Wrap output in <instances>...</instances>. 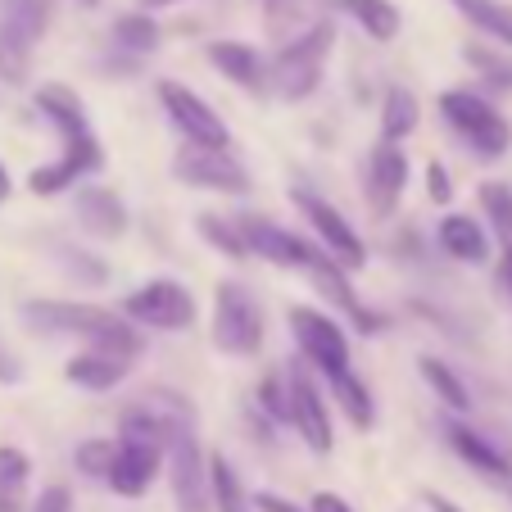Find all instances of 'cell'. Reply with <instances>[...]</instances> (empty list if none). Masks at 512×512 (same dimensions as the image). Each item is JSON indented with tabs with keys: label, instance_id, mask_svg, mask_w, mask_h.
<instances>
[{
	"label": "cell",
	"instance_id": "cell-1",
	"mask_svg": "<svg viewBox=\"0 0 512 512\" xmlns=\"http://www.w3.org/2000/svg\"><path fill=\"white\" fill-rule=\"evenodd\" d=\"M145 408L159 417L168 435V476H173L177 512H213L209 508V467H204L200 431H195V408L186 395L173 390H150L141 395Z\"/></svg>",
	"mask_w": 512,
	"mask_h": 512
},
{
	"label": "cell",
	"instance_id": "cell-2",
	"mask_svg": "<svg viewBox=\"0 0 512 512\" xmlns=\"http://www.w3.org/2000/svg\"><path fill=\"white\" fill-rule=\"evenodd\" d=\"M23 322L32 331H46V336H73L87 349L100 354H114L123 363H132L145 349L141 331L132 322H123L118 313L100 309V304H68V300H32L23 304Z\"/></svg>",
	"mask_w": 512,
	"mask_h": 512
},
{
	"label": "cell",
	"instance_id": "cell-3",
	"mask_svg": "<svg viewBox=\"0 0 512 512\" xmlns=\"http://www.w3.org/2000/svg\"><path fill=\"white\" fill-rule=\"evenodd\" d=\"M118 454H114V467H109L105 481L114 485V494H127V499H136V494L150 490V481L159 476V467H164L168 458V435L164 426H159V417L150 413L145 404L127 408L123 422H118Z\"/></svg>",
	"mask_w": 512,
	"mask_h": 512
},
{
	"label": "cell",
	"instance_id": "cell-4",
	"mask_svg": "<svg viewBox=\"0 0 512 512\" xmlns=\"http://www.w3.org/2000/svg\"><path fill=\"white\" fill-rule=\"evenodd\" d=\"M331 46H336V23L322 19L309 32L281 41V50L268 64V91H277L281 100H309L322 87V64H327Z\"/></svg>",
	"mask_w": 512,
	"mask_h": 512
},
{
	"label": "cell",
	"instance_id": "cell-5",
	"mask_svg": "<svg viewBox=\"0 0 512 512\" xmlns=\"http://www.w3.org/2000/svg\"><path fill=\"white\" fill-rule=\"evenodd\" d=\"M50 0H0V78L10 87H23L32 73V50L46 37Z\"/></svg>",
	"mask_w": 512,
	"mask_h": 512
},
{
	"label": "cell",
	"instance_id": "cell-6",
	"mask_svg": "<svg viewBox=\"0 0 512 512\" xmlns=\"http://www.w3.org/2000/svg\"><path fill=\"white\" fill-rule=\"evenodd\" d=\"M440 114L458 132V141L472 150L476 159H503L512 145V123L476 91H445L440 96Z\"/></svg>",
	"mask_w": 512,
	"mask_h": 512
},
{
	"label": "cell",
	"instance_id": "cell-7",
	"mask_svg": "<svg viewBox=\"0 0 512 512\" xmlns=\"http://www.w3.org/2000/svg\"><path fill=\"white\" fill-rule=\"evenodd\" d=\"M213 345L236 358L259 354L263 345V309L241 281H223L213 295Z\"/></svg>",
	"mask_w": 512,
	"mask_h": 512
},
{
	"label": "cell",
	"instance_id": "cell-8",
	"mask_svg": "<svg viewBox=\"0 0 512 512\" xmlns=\"http://www.w3.org/2000/svg\"><path fill=\"white\" fill-rule=\"evenodd\" d=\"M286 318H290V336H295V345H300L304 363H313L322 377H340V372H349V340H345V331L336 327V318L309 309V304H295Z\"/></svg>",
	"mask_w": 512,
	"mask_h": 512
},
{
	"label": "cell",
	"instance_id": "cell-9",
	"mask_svg": "<svg viewBox=\"0 0 512 512\" xmlns=\"http://www.w3.org/2000/svg\"><path fill=\"white\" fill-rule=\"evenodd\" d=\"M123 313L136 322V327L182 331V327L195 322V300H191V290H186L182 281L155 277V281H145V286H136L132 295H127Z\"/></svg>",
	"mask_w": 512,
	"mask_h": 512
},
{
	"label": "cell",
	"instance_id": "cell-10",
	"mask_svg": "<svg viewBox=\"0 0 512 512\" xmlns=\"http://www.w3.org/2000/svg\"><path fill=\"white\" fill-rule=\"evenodd\" d=\"M290 200H295V209H300L304 218L313 223V232L322 236V250H327L340 268L354 272V268H363V263H368V245L358 241V232L345 223V213H340L336 204H327L322 195L304 191V186H290Z\"/></svg>",
	"mask_w": 512,
	"mask_h": 512
},
{
	"label": "cell",
	"instance_id": "cell-11",
	"mask_svg": "<svg viewBox=\"0 0 512 512\" xmlns=\"http://www.w3.org/2000/svg\"><path fill=\"white\" fill-rule=\"evenodd\" d=\"M173 177L182 186H200V191H223L245 195L250 191V173L236 155L227 150H209V145H182L173 155Z\"/></svg>",
	"mask_w": 512,
	"mask_h": 512
},
{
	"label": "cell",
	"instance_id": "cell-12",
	"mask_svg": "<svg viewBox=\"0 0 512 512\" xmlns=\"http://www.w3.org/2000/svg\"><path fill=\"white\" fill-rule=\"evenodd\" d=\"M159 105L168 109L173 127L186 136V145H209V150H227V141H232L227 123L218 118V109H213L204 96H195L191 87H182V82H159Z\"/></svg>",
	"mask_w": 512,
	"mask_h": 512
},
{
	"label": "cell",
	"instance_id": "cell-13",
	"mask_svg": "<svg viewBox=\"0 0 512 512\" xmlns=\"http://www.w3.org/2000/svg\"><path fill=\"white\" fill-rule=\"evenodd\" d=\"M286 390H290V426L300 431V440L313 454H331L336 435H331L327 399H322L318 381H313V372L304 363H290L286 368Z\"/></svg>",
	"mask_w": 512,
	"mask_h": 512
},
{
	"label": "cell",
	"instance_id": "cell-14",
	"mask_svg": "<svg viewBox=\"0 0 512 512\" xmlns=\"http://www.w3.org/2000/svg\"><path fill=\"white\" fill-rule=\"evenodd\" d=\"M236 232H241L245 250L259 254V259H268V263H277V268H300L304 272L313 254L322 250V245L300 241L295 232L268 223V218H259V213H241V218H236Z\"/></svg>",
	"mask_w": 512,
	"mask_h": 512
},
{
	"label": "cell",
	"instance_id": "cell-15",
	"mask_svg": "<svg viewBox=\"0 0 512 512\" xmlns=\"http://www.w3.org/2000/svg\"><path fill=\"white\" fill-rule=\"evenodd\" d=\"M100 164H105V155H100V141H96V136L64 141V155H59L55 164L32 168V173H28V191L32 195H59V191H68L73 182H82L87 173H96Z\"/></svg>",
	"mask_w": 512,
	"mask_h": 512
},
{
	"label": "cell",
	"instance_id": "cell-16",
	"mask_svg": "<svg viewBox=\"0 0 512 512\" xmlns=\"http://www.w3.org/2000/svg\"><path fill=\"white\" fill-rule=\"evenodd\" d=\"M404 186H408V155L399 150V145L381 141L368 155V182H363L368 209L377 213V218H390L395 204H399V195H404Z\"/></svg>",
	"mask_w": 512,
	"mask_h": 512
},
{
	"label": "cell",
	"instance_id": "cell-17",
	"mask_svg": "<svg viewBox=\"0 0 512 512\" xmlns=\"http://www.w3.org/2000/svg\"><path fill=\"white\" fill-rule=\"evenodd\" d=\"M445 440H449V449H454V454L463 458L476 476H481V481H490V485H499V490L512 494V463L490 445V440H485L481 431H472V426H463V422H449Z\"/></svg>",
	"mask_w": 512,
	"mask_h": 512
},
{
	"label": "cell",
	"instance_id": "cell-18",
	"mask_svg": "<svg viewBox=\"0 0 512 512\" xmlns=\"http://www.w3.org/2000/svg\"><path fill=\"white\" fill-rule=\"evenodd\" d=\"M204 55H209V64L218 68L227 82H236L241 91H254V96L268 91V59H263L254 46H245V41H209Z\"/></svg>",
	"mask_w": 512,
	"mask_h": 512
},
{
	"label": "cell",
	"instance_id": "cell-19",
	"mask_svg": "<svg viewBox=\"0 0 512 512\" xmlns=\"http://www.w3.org/2000/svg\"><path fill=\"white\" fill-rule=\"evenodd\" d=\"M37 109H41V118L64 136V141H82V136H91L82 96L73 87H64V82H46V87L37 91Z\"/></svg>",
	"mask_w": 512,
	"mask_h": 512
},
{
	"label": "cell",
	"instance_id": "cell-20",
	"mask_svg": "<svg viewBox=\"0 0 512 512\" xmlns=\"http://www.w3.org/2000/svg\"><path fill=\"white\" fill-rule=\"evenodd\" d=\"M78 223L87 227L91 236L114 241V236L127 232V209H123V200H118L109 186H82L78 191Z\"/></svg>",
	"mask_w": 512,
	"mask_h": 512
},
{
	"label": "cell",
	"instance_id": "cell-21",
	"mask_svg": "<svg viewBox=\"0 0 512 512\" xmlns=\"http://www.w3.org/2000/svg\"><path fill=\"white\" fill-rule=\"evenodd\" d=\"M327 5L331 0H263V28H268V37L290 41L327 19Z\"/></svg>",
	"mask_w": 512,
	"mask_h": 512
},
{
	"label": "cell",
	"instance_id": "cell-22",
	"mask_svg": "<svg viewBox=\"0 0 512 512\" xmlns=\"http://www.w3.org/2000/svg\"><path fill=\"white\" fill-rule=\"evenodd\" d=\"M440 250L458 263H485L490 259V241H485V227L476 223L472 213H445L440 218Z\"/></svg>",
	"mask_w": 512,
	"mask_h": 512
},
{
	"label": "cell",
	"instance_id": "cell-23",
	"mask_svg": "<svg viewBox=\"0 0 512 512\" xmlns=\"http://www.w3.org/2000/svg\"><path fill=\"white\" fill-rule=\"evenodd\" d=\"M127 372H132V363H123L114 354H100V349H82V354H73L64 363V377L87 390H114Z\"/></svg>",
	"mask_w": 512,
	"mask_h": 512
},
{
	"label": "cell",
	"instance_id": "cell-24",
	"mask_svg": "<svg viewBox=\"0 0 512 512\" xmlns=\"http://www.w3.org/2000/svg\"><path fill=\"white\" fill-rule=\"evenodd\" d=\"M417 123H422V105H417L413 91L386 87V96H381V141H404V136L417 132Z\"/></svg>",
	"mask_w": 512,
	"mask_h": 512
},
{
	"label": "cell",
	"instance_id": "cell-25",
	"mask_svg": "<svg viewBox=\"0 0 512 512\" xmlns=\"http://www.w3.org/2000/svg\"><path fill=\"white\" fill-rule=\"evenodd\" d=\"M204 467H209V508L213 512H254L241 476H236V467L227 463L223 454L204 458Z\"/></svg>",
	"mask_w": 512,
	"mask_h": 512
},
{
	"label": "cell",
	"instance_id": "cell-26",
	"mask_svg": "<svg viewBox=\"0 0 512 512\" xmlns=\"http://www.w3.org/2000/svg\"><path fill=\"white\" fill-rule=\"evenodd\" d=\"M331 5H336V10H345L372 41H395L399 37V23H404L390 0H331Z\"/></svg>",
	"mask_w": 512,
	"mask_h": 512
},
{
	"label": "cell",
	"instance_id": "cell-27",
	"mask_svg": "<svg viewBox=\"0 0 512 512\" xmlns=\"http://www.w3.org/2000/svg\"><path fill=\"white\" fill-rule=\"evenodd\" d=\"M417 372H422V381L435 390V399L445 408H454V413H472V395H467V386L458 381V372L449 368V363H440L435 354H422L417 358Z\"/></svg>",
	"mask_w": 512,
	"mask_h": 512
},
{
	"label": "cell",
	"instance_id": "cell-28",
	"mask_svg": "<svg viewBox=\"0 0 512 512\" xmlns=\"http://www.w3.org/2000/svg\"><path fill=\"white\" fill-rule=\"evenodd\" d=\"M449 5L463 19H472L485 37H494L499 46L512 50V5H503V0H449Z\"/></svg>",
	"mask_w": 512,
	"mask_h": 512
},
{
	"label": "cell",
	"instance_id": "cell-29",
	"mask_svg": "<svg viewBox=\"0 0 512 512\" xmlns=\"http://www.w3.org/2000/svg\"><path fill=\"white\" fill-rule=\"evenodd\" d=\"M331 395H336V404L345 408V417L358 426V431H372V422H377V404H372V390L363 386L354 372L331 377Z\"/></svg>",
	"mask_w": 512,
	"mask_h": 512
},
{
	"label": "cell",
	"instance_id": "cell-30",
	"mask_svg": "<svg viewBox=\"0 0 512 512\" xmlns=\"http://www.w3.org/2000/svg\"><path fill=\"white\" fill-rule=\"evenodd\" d=\"M481 209L490 232L499 236V259H512V186L485 182L481 186Z\"/></svg>",
	"mask_w": 512,
	"mask_h": 512
},
{
	"label": "cell",
	"instance_id": "cell-31",
	"mask_svg": "<svg viewBox=\"0 0 512 512\" xmlns=\"http://www.w3.org/2000/svg\"><path fill=\"white\" fill-rule=\"evenodd\" d=\"M114 46L132 50V55H150V50L159 46V23L150 19V14H123V19L114 23Z\"/></svg>",
	"mask_w": 512,
	"mask_h": 512
},
{
	"label": "cell",
	"instance_id": "cell-32",
	"mask_svg": "<svg viewBox=\"0 0 512 512\" xmlns=\"http://www.w3.org/2000/svg\"><path fill=\"white\" fill-rule=\"evenodd\" d=\"M195 227H200V236L213 245V250H223L227 259H250V250H245V241H241V232H236V218L227 223V218H218V213H200L195 218Z\"/></svg>",
	"mask_w": 512,
	"mask_h": 512
},
{
	"label": "cell",
	"instance_id": "cell-33",
	"mask_svg": "<svg viewBox=\"0 0 512 512\" xmlns=\"http://www.w3.org/2000/svg\"><path fill=\"white\" fill-rule=\"evenodd\" d=\"M259 413L272 417V422H290V390H286V372H272L259 386Z\"/></svg>",
	"mask_w": 512,
	"mask_h": 512
},
{
	"label": "cell",
	"instance_id": "cell-34",
	"mask_svg": "<svg viewBox=\"0 0 512 512\" xmlns=\"http://www.w3.org/2000/svg\"><path fill=\"white\" fill-rule=\"evenodd\" d=\"M114 454H118L114 440H87V445H78L73 463H78V472H87V476H96V481H105L109 467H114Z\"/></svg>",
	"mask_w": 512,
	"mask_h": 512
},
{
	"label": "cell",
	"instance_id": "cell-35",
	"mask_svg": "<svg viewBox=\"0 0 512 512\" xmlns=\"http://www.w3.org/2000/svg\"><path fill=\"white\" fill-rule=\"evenodd\" d=\"M28 472H32V463L23 449L0 445V494H19L23 481H28Z\"/></svg>",
	"mask_w": 512,
	"mask_h": 512
},
{
	"label": "cell",
	"instance_id": "cell-36",
	"mask_svg": "<svg viewBox=\"0 0 512 512\" xmlns=\"http://www.w3.org/2000/svg\"><path fill=\"white\" fill-rule=\"evenodd\" d=\"M463 55H467V64H472V68H481L494 87L512 91V64H508V59H499L494 50H485V46H467Z\"/></svg>",
	"mask_w": 512,
	"mask_h": 512
},
{
	"label": "cell",
	"instance_id": "cell-37",
	"mask_svg": "<svg viewBox=\"0 0 512 512\" xmlns=\"http://www.w3.org/2000/svg\"><path fill=\"white\" fill-rule=\"evenodd\" d=\"M426 195H431L435 204H454V182H449V168L440 164V159L426 164Z\"/></svg>",
	"mask_w": 512,
	"mask_h": 512
},
{
	"label": "cell",
	"instance_id": "cell-38",
	"mask_svg": "<svg viewBox=\"0 0 512 512\" xmlns=\"http://www.w3.org/2000/svg\"><path fill=\"white\" fill-rule=\"evenodd\" d=\"M32 512H73V494H68V485H50V490H41V499L32 503Z\"/></svg>",
	"mask_w": 512,
	"mask_h": 512
},
{
	"label": "cell",
	"instance_id": "cell-39",
	"mask_svg": "<svg viewBox=\"0 0 512 512\" xmlns=\"http://www.w3.org/2000/svg\"><path fill=\"white\" fill-rule=\"evenodd\" d=\"M250 508H259V512H309V508H295L290 499H281V494H272V490H259V499H250Z\"/></svg>",
	"mask_w": 512,
	"mask_h": 512
},
{
	"label": "cell",
	"instance_id": "cell-40",
	"mask_svg": "<svg viewBox=\"0 0 512 512\" xmlns=\"http://www.w3.org/2000/svg\"><path fill=\"white\" fill-rule=\"evenodd\" d=\"M309 512H354L340 494H331V490H322V494H313V503H309Z\"/></svg>",
	"mask_w": 512,
	"mask_h": 512
},
{
	"label": "cell",
	"instance_id": "cell-41",
	"mask_svg": "<svg viewBox=\"0 0 512 512\" xmlns=\"http://www.w3.org/2000/svg\"><path fill=\"white\" fill-rule=\"evenodd\" d=\"M19 377H23V368H19V358H14V354H10V349L0 345V381H10V386H14V381H19Z\"/></svg>",
	"mask_w": 512,
	"mask_h": 512
},
{
	"label": "cell",
	"instance_id": "cell-42",
	"mask_svg": "<svg viewBox=\"0 0 512 512\" xmlns=\"http://www.w3.org/2000/svg\"><path fill=\"white\" fill-rule=\"evenodd\" d=\"M422 503H426L431 512H458L454 499H445V494H435V490H422Z\"/></svg>",
	"mask_w": 512,
	"mask_h": 512
},
{
	"label": "cell",
	"instance_id": "cell-43",
	"mask_svg": "<svg viewBox=\"0 0 512 512\" xmlns=\"http://www.w3.org/2000/svg\"><path fill=\"white\" fill-rule=\"evenodd\" d=\"M164 5H177V0H141V10L150 14V10H164Z\"/></svg>",
	"mask_w": 512,
	"mask_h": 512
},
{
	"label": "cell",
	"instance_id": "cell-44",
	"mask_svg": "<svg viewBox=\"0 0 512 512\" xmlns=\"http://www.w3.org/2000/svg\"><path fill=\"white\" fill-rule=\"evenodd\" d=\"M10 195V173H5V164H0V200Z\"/></svg>",
	"mask_w": 512,
	"mask_h": 512
},
{
	"label": "cell",
	"instance_id": "cell-45",
	"mask_svg": "<svg viewBox=\"0 0 512 512\" xmlns=\"http://www.w3.org/2000/svg\"><path fill=\"white\" fill-rule=\"evenodd\" d=\"M82 5H100V0H82Z\"/></svg>",
	"mask_w": 512,
	"mask_h": 512
}]
</instances>
